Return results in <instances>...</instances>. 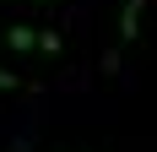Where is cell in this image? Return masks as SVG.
<instances>
[{
  "mask_svg": "<svg viewBox=\"0 0 157 152\" xmlns=\"http://www.w3.org/2000/svg\"><path fill=\"white\" fill-rule=\"evenodd\" d=\"M6 49H11V54H33V49H38V27H27V22L6 27Z\"/></svg>",
  "mask_w": 157,
  "mask_h": 152,
  "instance_id": "6da1fadb",
  "label": "cell"
},
{
  "mask_svg": "<svg viewBox=\"0 0 157 152\" xmlns=\"http://www.w3.org/2000/svg\"><path fill=\"white\" fill-rule=\"evenodd\" d=\"M136 33H141V0H130V6H125V16H119V38H125V44L136 38Z\"/></svg>",
  "mask_w": 157,
  "mask_h": 152,
  "instance_id": "7a4b0ae2",
  "label": "cell"
},
{
  "mask_svg": "<svg viewBox=\"0 0 157 152\" xmlns=\"http://www.w3.org/2000/svg\"><path fill=\"white\" fill-rule=\"evenodd\" d=\"M38 49H44V54H60L65 44H60V33H38Z\"/></svg>",
  "mask_w": 157,
  "mask_h": 152,
  "instance_id": "3957f363",
  "label": "cell"
},
{
  "mask_svg": "<svg viewBox=\"0 0 157 152\" xmlns=\"http://www.w3.org/2000/svg\"><path fill=\"white\" fill-rule=\"evenodd\" d=\"M16 87H22V76H16V71H0V92H16Z\"/></svg>",
  "mask_w": 157,
  "mask_h": 152,
  "instance_id": "277c9868",
  "label": "cell"
}]
</instances>
